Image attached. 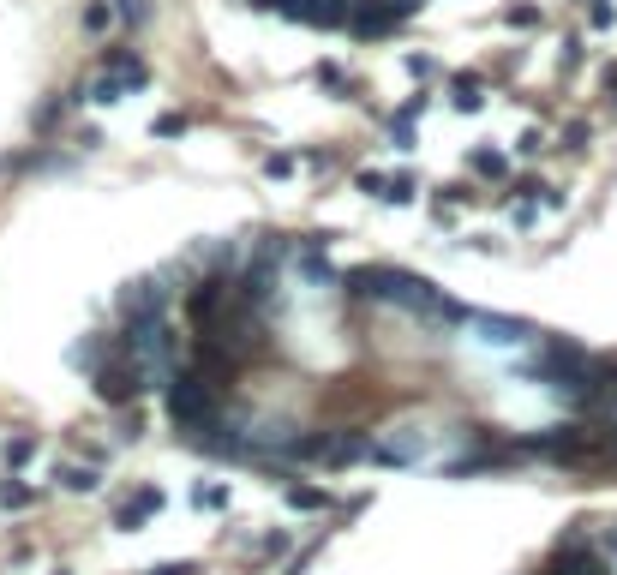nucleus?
Returning <instances> with one entry per match:
<instances>
[{"label":"nucleus","instance_id":"nucleus-1","mask_svg":"<svg viewBox=\"0 0 617 575\" xmlns=\"http://www.w3.org/2000/svg\"><path fill=\"white\" fill-rule=\"evenodd\" d=\"M168 414H174L180 426L204 432V426L216 420V390H210V378H168Z\"/></svg>","mask_w":617,"mask_h":575},{"label":"nucleus","instance_id":"nucleus-2","mask_svg":"<svg viewBox=\"0 0 617 575\" xmlns=\"http://www.w3.org/2000/svg\"><path fill=\"white\" fill-rule=\"evenodd\" d=\"M546 575H606V564L594 558V546H588V534H570V546L546 564Z\"/></svg>","mask_w":617,"mask_h":575},{"label":"nucleus","instance_id":"nucleus-3","mask_svg":"<svg viewBox=\"0 0 617 575\" xmlns=\"http://www.w3.org/2000/svg\"><path fill=\"white\" fill-rule=\"evenodd\" d=\"M150 510H162V492H156V486H144L138 498H126V504H120V528H132V522H144Z\"/></svg>","mask_w":617,"mask_h":575},{"label":"nucleus","instance_id":"nucleus-4","mask_svg":"<svg viewBox=\"0 0 617 575\" xmlns=\"http://www.w3.org/2000/svg\"><path fill=\"white\" fill-rule=\"evenodd\" d=\"M378 198H396V204H408V198H414V174H390Z\"/></svg>","mask_w":617,"mask_h":575},{"label":"nucleus","instance_id":"nucleus-5","mask_svg":"<svg viewBox=\"0 0 617 575\" xmlns=\"http://www.w3.org/2000/svg\"><path fill=\"white\" fill-rule=\"evenodd\" d=\"M54 480H66L72 492H90V486H96V474H90V468H60Z\"/></svg>","mask_w":617,"mask_h":575},{"label":"nucleus","instance_id":"nucleus-6","mask_svg":"<svg viewBox=\"0 0 617 575\" xmlns=\"http://www.w3.org/2000/svg\"><path fill=\"white\" fill-rule=\"evenodd\" d=\"M288 504H294V510H324V492H306V486H294V492H288Z\"/></svg>","mask_w":617,"mask_h":575},{"label":"nucleus","instance_id":"nucleus-7","mask_svg":"<svg viewBox=\"0 0 617 575\" xmlns=\"http://www.w3.org/2000/svg\"><path fill=\"white\" fill-rule=\"evenodd\" d=\"M198 504H204V510H222V504H228V492H222V486H198Z\"/></svg>","mask_w":617,"mask_h":575},{"label":"nucleus","instance_id":"nucleus-8","mask_svg":"<svg viewBox=\"0 0 617 575\" xmlns=\"http://www.w3.org/2000/svg\"><path fill=\"white\" fill-rule=\"evenodd\" d=\"M0 504H6V510H12V504H30V486H12V480H6V492H0Z\"/></svg>","mask_w":617,"mask_h":575},{"label":"nucleus","instance_id":"nucleus-9","mask_svg":"<svg viewBox=\"0 0 617 575\" xmlns=\"http://www.w3.org/2000/svg\"><path fill=\"white\" fill-rule=\"evenodd\" d=\"M24 456H30V438H12V444H6V462H12V468H18V462H24Z\"/></svg>","mask_w":617,"mask_h":575},{"label":"nucleus","instance_id":"nucleus-10","mask_svg":"<svg viewBox=\"0 0 617 575\" xmlns=\"http://www.w3.org/2000/svg\"><path fill=\"white\" fill-rule=\"evenodd\" d=\"M150 575H192L186 564H168V570H150Z\"/></svg>","mask_w":617,"mask_h":575},{"label":"nucleus","instance_id":"nucleus-11","mask_svg":"<svg viewBox=\"0 0 617 575\" xmlns=\"http://www.w3.org/2000/svg\"><path fill=\"white\" fill-rule=\"evenodd\" d=\"M606 546H612V552H617V522H612V534H606Z\"/></svg>","mask_w":617,"mask_h":575}]
</instances>
